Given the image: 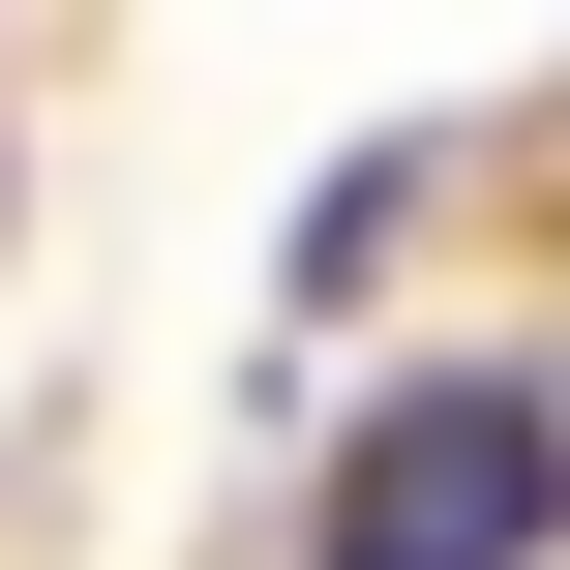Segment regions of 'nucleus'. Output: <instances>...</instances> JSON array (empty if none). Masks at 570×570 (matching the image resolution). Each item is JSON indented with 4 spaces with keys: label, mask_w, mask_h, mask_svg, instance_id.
I'll return each instance as SVG.
<instances>
[{
    "label": "nucleus",
    "mask_w": 570,
    "mask_h": 570,
    "mask_svg": "<svg viewBox=\"0 0 570 570\" xmlns=\"http://www.w3.org/2000/svg\"><path fill=\"white\" fill-rule=\"evenodd\" d=\"M541 541H570V391L421 361V391L361 421V570H541Z\"/></svg>",
    "instance_id": "obj_1"
},
{
    "label": "nucleus",
    "mask_w": 570,
    "mask_h": 570,
    "mask_svg": "<svg viewBox=\"0 0 570 570\" xmlns=\"http://www.w3.org/2000/svg\"><path fill=\"white\" fill-rule=\"evenodd\" d=\"M331 570H361V541H331Z\"/></svg>",
    "instance_id": "obj_2"
}]
</instances>
